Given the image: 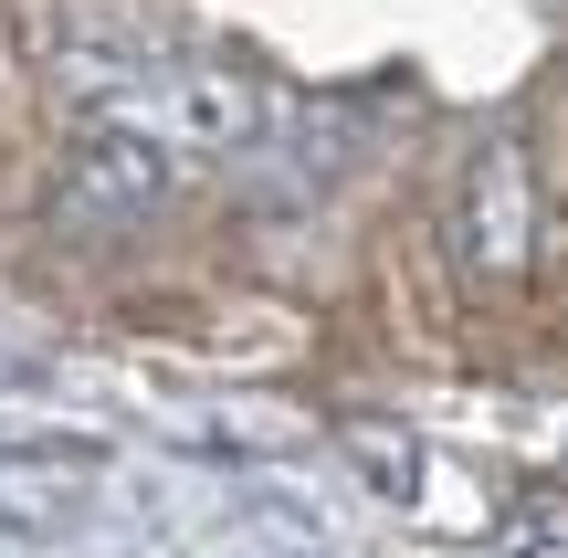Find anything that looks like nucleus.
<instances>
[{
	"mask_svg": "<svg viewBox=\"0 0 568 558\" xmlns=\"http://www.w3.org/2000/svg\"><path fill=\"white\" fill-rule=\"evenodd\" d=\"M169 180H180V159H169L159 138H138V126H105V116H95L74 148H63L53 211H63V222H126V211L169 201Z\"/></svg>",
	"mask_w": 568,
	"mask_h": 558,
	"instance_id": "obj_1",
	"label": "nucleus"
},
{
	"mask_svg": "<svg viewBox=\"0 0 568 558\" xmlns=\"http://www.w3.org/2000/svg\"><path fill=\"white\" fill-rule=\"evenodd\" d=\"M464 264L474 274H516L527 264V159L516 138H495L464 180Z\"/></svg>",
	"mask_w": 568,
	"mask_h": 558,
	"instance_id": "obj_2",
	"label": "nucleus"
}]
</instances>
